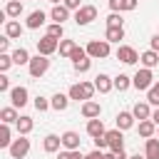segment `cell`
I'll list each match as a JSON object with an SVG mask.
<instances>
[{
  "label": "cell",
  "instance_id": "obj_29",
  "mask_svg": "<svg viewBox=\"0 0 159 159\" xmlns=\"http://www.w3.org/2000/svg\"><path fill=\"white\" fill-rule=\"evenodd\" d=\"M104 40H107V42H119V40H124V25H122V27H107V30H104Z\"/></svg>",
  "mask_w": 159,
  "mask_h": 159
},
{
  "label": "cell",
  "instance_id": "obj_4",
  "mask_svg": "<svg viewBox=\"0 0 159 159\" xmlns=\"http://www.w3.org/2000/svg\"><path fill=\"white\" fill-rule=\"evenodd\" d=\"M152 84H154V75H152V70H149V67L137 70V75L132 77V87H134V89H139V92H147Z\"/></svg>",
  "mask_w": 159,
  "mask_h": 159
},
{
  "label": "cell",
  "instance_id": "obj_27",
  "mask_svg": "<svg viewBox=\"0 0 159 159\" xmlns=\"http://www.w3.org/2000/svg\"><path fill=\"white\" fill-rule=\"evenodd\" d=\"M154 134H157V124H154L152 119H142V122H139V137L149 139V137H154Z\"/></svg>",
  "mask_w": 159,
  "mask_h": 159
},
{
  "label": "cell",
  "instance_id": "obj_20",
  "mask_svg": "<svg viewBox=\"0 0 159 159\" xmlns=\"http://www.w3.org/2000/svg\"><path fill=\"white\" fill-rule=\"evenodd\" d=\"M60 137H62V147L65 149H80V144H82V139H80L77 132H65Z\"/></svg>",
  "mask_w": 159,
  "mask_h": 159
},
{
  "label": "cell",
  "instance_id": "obj_22",
  "mask_svg": "<svg viewBox=\"0 0 159 159\" xmlns=\"http://www.w3.org/2000/svg\"><path fill=\"white\" fill-rule=\"evenodd\" d=\"M144 157L147 159H159V137H149L144 144Z\"/></svg>",
  "mask_w": 159,
  "mask_h": 159
},
{
  "label": "cell",
  "instance_id": "obj_47",
  "mask_svg": "<svg viewBox=\"0 0 159 159\" xmlns=\"http://www.w3.org/2000/svg\"><path fill=\"white\" fill-rule=\"evenodd\" d=\"M149 45H152V50H157V52H159V35H152Z\"/></svg>",
  "mask_w": 159,
  "mask_h": 159
},
{
  "label": "cell",
  "instance_id": "obj_16",
  "mask_svg": "<svg viewBox=\"0 0 159 159\" xmlns=\"http://www.w3.org/2000/svg\"><path fill=\"white\" fill-rule=\"evenodd\" d=\"M67 104H70V94L57 92V94H52V97H50V107H52L55 112H65V109H67Z\"/></svg>",
  "mask_w": 159,
  "mask_h": 159
},
{
  "label": "cell",
  "instance_id": "obj_18",
  "mask_svg": "<svg viewBox=\"0 0 159 159\" xmlns=\"http://www.w3.org/2000/svg\"><path fill=\"white\" fill-rule=\"evenodd\" d=\"M134 119H137V117H134L132 112H119L114 122H117V129L124 132V129H132V127H134Z\"/></svg>",
  "mask_w": 159,
  "mask_h": 159
},
{
  "label": "cell",
  "instance_id": "obj_35",
  "mask_svg": "<svg viewBox=\"0 0 159 159\" xmlns=\"http://www.w3.org/2000/svg\"><path fill=\"white\" fill-rule=\"evenodd\" d=\"M72 67H75V72H87V70L92 67V57L87 55V57H82V60H77V62H72Z\"/></svg>",
  "mask_w": 159,
  "mask_h": 159
},
{
  "label": "cell",
  "instance_id": "obj_6",
  "mask_svg": "<svg viewBox=\"0 0 159 159\" xmlns=\"http://www.w3.org/2000/svg\"><path fill=\"white\" fill-rule=\"evenodd\" d=\"M57 50H60V40H57V37L45 35V37L37 40V52H40V55H47V57H50V55H55Z\"/></svg>",
  "mask_w": 159,
  "mask_h": 159
},
{
  "label": "cell",
  "instance_id": "obj_42",
  "mask_svg": "<svg viewBox=\"0 0 159 159\" xmlns=\"http://www.w3.org/2000/svg\"><path fill=\"white\" fill-rule=\"evenodd\" d=\"M82 57H87V50H84V47H80V45H77V50H75V52H72V57H70V60H72V62H77V60H82Z\"/></svg>",
  "mask_w": 159,
  "mask_h": 159
},
{
  "label": "cell",
  "instance_id": "obj_43",
  "mask_svg": "<svg viewBox=\"0 0 159 159\" xmlns=\"http://www.w3.org/2000/svg\"><path fill=\"white\" fill-rule=\"evenodd\" d=\"M62 5H67L70 10H80L82 7V0H62Z\"/></svg>",
  "mask_w": 159,
  "mask_h": 159
},
{
  "label": "cell",
  "instance_id": "obj_15",
  "mask_svg": "<svg viewBox=\"0 0 159 159\" xmlns=\"http://www.w3.org/2000/svg\"><path fill=\"white\" fill-rule=\"evenodd\" d=\"M60 147H62V137H57V134H47V137L42 139V149H45L47 154L60 152Z\"/></svg>",
  "mask_w": 159,
  "mask_h": 159
},
{
  "label": "cell",
  "instance_id": "obj_23",
  "mask_svg": "<svg viewBox=\"0 0 159 159\" xmlns=\"http://www.w3.org/2000/svg\"><path fill=\"white\" fill-rule=\"evenodd\" d=\"M132 114L142 122V119H152V109H149V102H137L132 107Z\"/></svg>",
  "mask_w": 159,
  "mask_h": 159
},
{
  "label": "cell",
  "instance_id": "obj_3",
  "mask_svg": "<svg viewBox=\"0 0 159 159\" xmlns=\"http://www.w3.org/2000/svg\"><path fill=\"white\" fill-rule=\"evenodd\" d=\"M50 70V60H47V55H35V57H30V65H27V72H30V77H42L45 72Z\"/></svg>",
  "mask_w": 159,
  "mask_h": 159
},
{
  "label": "cell",
  "instance_id": "obj_34",
  "mask_svg": "<svg viewBox=\"0 0 159 159\" xmlns=\"http://www.w3.org/2000/svg\"><path fill=\"white\" fill-rule=\"evenodd\" d=\"M147 102L149 104H157L159 107V82H154L149 89H147Z\"/></svg>",
  "mask_w": 159,
  "mask_h": 159
},
{
  "label": "cell",
  "instance_id": "obj_17",
  "mask_svg": "<svg viewBox=\"0 0 159 159\" xmlns=\"http://www.w3.org/2000/svg\"><path fill=\"white\" fill-rule=\"evenodd\" d=\"M50 17H52L55 22L65 25V20H70V7H67V5H55V7L50 10Z\"/></svg>",
  "mask_w": 159,
  "mask_h": 159
},
{
  "label": "cell",
  "instance_id": "obj_26",
  "mask_svg": "<svg viewBox=\"0 0 159 159\" xmlns=\"http://www.w3.org/2000/svg\"><path fill=\"white\" fill-rule=\"evenodd\" d=\"M15 127H17V134H30V132H32V127H35V122H32V117L20 114V119L15 122Z\"/></svg>",
  "mask_w": 159,
  "mask_h": 159
},
{
  "label": "cell",
  "instance_id": "obj_49",
  "mask_svg": "<svg viewBox=\"0 0 159 159\" xmlns=\"http://www.w3.org/2000/svg\"><path fill=\"white\" fill-rule=\"evenodd\" d=\"M129 159H147V157H144V154H132Z\"/></svg>",
  "mask_w": 159,
  "mask_h": 159
},
{
  "label": "cell",
  "instance_id": "obj_33",
  "mask_svg": "<svg viewBox=\"0 0 159 159\" xmlns=\"http://www.w3.org/2000/svg\"><path fill=\"white\" fill-rule=\"evenodd\" d=\"M129 87H132V77H129V75H117V77H114V89L127 92Z\"/></svg>",
  "mask_w": 159,
  "mask_h": 159
},
{
  "label": "cell",
  "instance_id": "obj_13",
  "mask_svg": "<svg viewBox=\"0 0 159 159\" xmlns=\"http://www.w3.org/2000/svg\"><path fill=\"white\" fill-rule=\"evenodd\" d=\"M139 0H109V10L112 12H129V10H137Z\"/></svg>",
  "mask_w": 159,
  "mask_h": 159
},
{
  "label": "cell",
  "instance_id": "obj_32",
  "mask_svg": "<svg viewBox=\"0 0 159 159\" xmlns=\"http://www.w3.org/2000/svg\"><path fill=\"white\" fill-rule=\"evenodd\" d=\"M75 50H77V42L75 40H60V55L62 57H72Z\"/></svg>",
  "mask_w": 159,
  "mask_h": 159
},
{
  "label": "cell",
  "instance_id": "obj_30",
  "mask_svg": "<svg viewBox=\"0 0 159 159\" xmlns=\"http://www.w3.org/2000/svg\"><path fill=\"white\" fill-rule=\"evenodd\" d=\"M12 62H15V65H30V52H27L25 47L12 50Z\"/></svg>",
  "mask_w": 159,
  "mask_h": 159
},
{
  "label": "cell",
  "instance_id": "obj_9",
  "mask_svg": "<svg viewBox=\"0 0 159 159\" xmlns=\"http://www.w3.org/2000/svg\"><path fill=\"white\" fill-rule=\"evenodd\" d=\"M27 87H22V84H17V87H12L10 89V102H12V107H25L27 104Z\"/></svg>",
  "mask_w": 159,
  "mask_h": 159
},
{
  "label": "cell",
  "instance_id": "obj_50",
  "mask_svg": "<svg viewBox=\"0 0 159 159\" xmlns=\"http://www.w3.org/2000/svg\"><path fill=\"white\" fill-rule=\"evenodd\" d=\"M50 2H55V5H60V0H50Z\"/></svg>",
  "mask_w": 159,
  "mask_h": 159
},
{
  "label": "cell",
  "instance_id": "obj_36",
  "mask_svg": "<svg viewBox=\"0 0 159 159\" xmlns=\"http://www.w3.org/2000/svg\"><path fill=\"white\" fill-rule=\"evenodd\" d=\"M124 20H122V12H109L107 15V27H122Z\"/></svg>",
  "mask_w": 159,
  "mask_h": 159
},
{
  "label": "cell",
  "instance_id": "obj_10",
  "mask_svg": "<svg viewBox=\"0 0 159 159\" xmlns=\"http://www.w3.org/2000/svg\"><path fill=\"white\" fill-rule=\"evenodd\" d=\"M104 137H107V142H109V149H112V152H122V149H124V137H122V129H109Z\"/></svg>",
  "mask_w": 159,
  "mask_h": 159
},
{
  "label": "cell",
  "instance_id": "obj_14",
  "mask_svg": "<svg viewBox=\"0 0 159 159\" xmlns=\"http://www.w3.org/2000/svg\"><path fill=\"white\" fill-rule=\"evenodd\" d=\"M45 20H47V15H45L42 10H32V12L27 15L25 27H27V30H37V27H42V25H45Z\"/></svg>",
  "mask_w": 159,
  "mask_h": 159
},
{
  "label": "cell",
  "instance_id": "obj_8",
  "mask_svg": "<svg viewBox=\"0 0 159 159\" xmlns=\"http://www.w3.org/2000/svg\"><path fill=\"white\" fill-rule=\"evenodd\" d=\"M117 60L124 62V65H134V62H139V52L132 45H119L117 47Z\"/></svg>",
  "mask_w": 159,
  "mask_h": 159
},
{
  "label": "cell",
  "instance_id": "obj_37",
  "mask_svg": "<svg viewBox=\"0 0 159 159\" xmlns=\"http://www.w3.org/2000/svg\"><path fill=\"white\" fill-rule=\"evenodd\" d=\"M45 35H52V37L62 40V35H65V27H62L60 22H52V25H47V32H45Z\"/></svg>",
  "mask_w": 159,
  "mask_h": 159
},
{
  "label": "cell",
  "instance_id": "obj_2",
  "mask_svg": "<svg viewBox=\"0 0 159 159\" xmlns=\"http://www.w3.org/2000/svg\"><path fill=\"white\" fill-rule=\"evenodd\" d=\"M109 45L112 42H107V40H89V45L84 47L87 50V55L92 57V60H104V57H109Z\"/></svg>",
  "mask_w": 159,
  "mask_h": 159
},
{
  "label": "cell",
  "instance_id": "obj_41",
  "mask_svg": "<svg viewBox=\"0 0 159 159\" xmlns=\"http://www.w3.org/2000/svg\"><path fill=\"white\" fill-rule=\"evenodd\" d=\"M92 142H94V147H97V149H109V142H107V137H104V134H102V137H94Z\"/></svg>",
  "mask_w": 159,
  "mask_h": 159
},
{
  "label": "cell",
  "instance_id": "obj_45",
  "mask_svg": "<svg viewBox=\"0 0 159 159\" xmlns=\"http://www.w3.org/2000/svg\"><path fill=\"white\" fill-rule=\"evenodd\" d=\"M57 159H75V149H65V152H60Z\"/></svg>",
  "mask_w": 159,
  "mask_h": 159
},
{
  "label": "cell",
  "instance_id": "obj_51",
  "mask_svg": "<svg viewBox=\"0 0 159 159\" xmlns=\"http://www.w3.org/2000/svg\"><path fill=\"white\" fill-rule=\"evenodd\" d=\"M157 137H159V132H157Z\"/></svg>",
  "mask_w": 159,
  "mask_h": 159
},
{
  "label": "cell",
  "instance_id": "obj_40",
  "mask_svg": "<svg viewBox=\"0 0 159 159\" xmlns=\"http://www.w3.org/2000/svg\"><path fill=\"white\" fill-rule=\"evenodd\" d=\"M12 87H10V77L5 75V72H0V92H10Z\"/></svg>",
  "mask_w": 159,
  "mask_h": 159
},
{
  "label": "cell",
  "instance_id": "obj_5",
  "mask_svg": "<svg viewBox=\"0 0 159 159\" xmlns=\"http://www.w3.org/2000/svg\"><path fill=\"white\" fill-rule=\"evenodd\" d=\"M7 152H10L12 159H25L27 152H30V139H27V134H20L17 139H12V144H10Z\"/></svg>",
  "mask_w": 159,
  "mask_h": 159
},
{
  "label": "cell",
  "instance_id": "obj_44",
  "mask_svg": "<svg viewBox=\"0 0 159 159\" xmlns=\"http://www.w3.org/2000/svg\"><path fill=\"white\" fill-rule=\"evenodd\" d=\"M84 159H104V152L94 147V152H89V154H84Z\"/></svg>",
  "mask_w": 159,
  "mask_h": 159
},
{
  "label": "cell",
  "instance_id": "obj_25",
  "mask_svg": "<svg viewBox=\"0 0 159 159\" xmlns=\"http://www.w3.org/2000/svg\"><path fill=\"white\" fill-rule=\"evenodd\" d=\"M0 119H2L5 124H15V122L20 119L17 107H12V104H10V107H2V109H0Z\"/></svg>",
  "mask_w": 159,
  "mask_h": 159
},
{
  "label": "cell",
  "instance_id": "obj_12",
  "mask_svg": "<svg viewBox=\"0 0 159 159\" xmlns=\"http://www.w3.org/2000/svg\"><path fill=\"white\" fill-rule=\"evenodd\" d=\"M82 117L84 119H94V117H99L102 114V107H99V102H94V99H87V102H82Z\"/></svg>",
  "mask_w": 159,
  "mask_h": 159
},
{
  "label": "cell",
  "instance_id": "obj_31",
  "mask_svg": "<svg viewBox=\"0 0 159 159\" xmlns=\"http://www.w3.org/2000/svg\"><path fill=\"white\" fill-rule=\"evenodd\" d=\"M12 132H10V124H5L2 122V127H0V147L2 149H10V144H12Z\"/></svg>",
  "mask_w": 159,
  "mask_h": 159
},
{
  "label": "cell",
  "instance_id": "obj_46",
  "mask_svg": "<svg viewBox=\"0 0 159 159\" xmlns=\"http://www.w3.org/2000/svg\"><path fill=\"white\" fill-rule=\"evenodd\" d=\"M7 47H10V37H2L0 40V52H7Z\"/></svg>",
  "mask_w": 159,
  "mask_h": 159
},
{
  "label": "cell",
  "instance_id": "obj_11",
  "mask_svg": "<svg viewBox=\"0 0 159 159\" xmlns=\"http://www.w3.org/2000/svg\"><path fill=\"white\" fill-rule=\"evenodd\" d=\"M94 87H97V92H102V94H107V92H112V89H114V80H112L109 75H104V72H99V75L94 77Z\"/></svg>",
  "mask_w": 159,
  "mask_h": 159
},
{
  "label": "cell",
  "instance_id": "obj_38",
  "mask_svg": "<svg viewBox=\"0 0 159 159\" xmlns=\"http://www.w3.org/2000/svg\"><path fill=\"white\" fill-rule=\"evenodd\" d=\"M12 65H15V62H12V55H7V52H0V72H7Z\"/></svg>",
  "mask_w": 159,
  "mask_h": 159
},
{
  "label": "cell",
  "instance_id": "obj_28",
  "mask_svg": "<svg viewBox=\"0 0 159 159\" xmlns=\"http://www.w3.org/2000/svg\"><path fill=\"white\" fill-rule=\"evenodd\" d=\"M5 15H7V17H20V15H22V0H7Z\"/></svg>",
  "mask_w": 159,
  "mask_h": 159
},
{
  "label": "cell",
  "instance_id": "obj_7",
  "mask_svg": "<svg viewBox=\"0 0 159 159\" xmlns=\"http://www.w3.org/2000/svg\"><path fill=\"white\" fill-rule=\"evenodd\" d=\"M92 20H97V7L94 5H82L80 10H75V22L77 25H89Z\"/></svg>",
  "mask_w": 159,
  "mask_h": 159
},
{
  "label": "cell",
  "instance_id": "obj_48",
  "mask_svg": "<svg viewBox=\"0 0 159 159\" xmlns=\"http://www.w3.org/2000/svg\"><path fill=\"white\" fill-rule=\"evenodd\" d=\"M152 122H154V124H157V127H159V107H157V109H154V112H152Z\"/></svg>",
  "mask_w": 159,
  "mask_h": 159
},
{
  "label": "cell",
  "instance_id": "obj_1",
  "mask_svg": "<svg viewBox=\"0 0 159 159\" xmlns=\"http://www.w3.org/2000/svg\"><path fill=\"white\" fill-rule=\"evenodd\" d=\"M94 92H97V87H94V82H80V84H72L70 87V99H75V102H87V99H92L94 97Z\"/></svg>",
  "mask_w": 159,
  "mask_h": 159
},
{
  "label": "cell",
  "instance_id": "obj_19",
  "mask_svg": "<svg viewBox=\"0 0 159 159\" xmlns=\"http://www.w3.org/2000/svg\"><path fill=\"white\" fill-rule=\"evenodd\" d=\"M87 134L94 139V137H102V134H107L104 132V124H102V119L99 117H94V119H87Z\"/></svg>",
  "mask_w": 159,
  "mask_h": 159
},
{
  "label": "cell",
  "instance_id": "obj_24",
  "mask_svg": "<svg viewBox=\"0 0 159 159\" xmlns=\"http://www.w3.org/2000/svg\"><path fill=\"white\" fill-rule=\"evenodd\" d=\"M20 35H22V25H20L17 20H7V22H5V37L17 40Z\"/></svg>",
  "mask_w": 159,
  "mask_h": 159
},
{
  "label": "cell",
  "instance_id": "obj_39",
  "mask_svg": "<svg viewBox=\"0 0 159 159\" xmlns=\"http://www.w3.org/2000/svg\"><path fill=\"white\" fill-rule=\"evenodd\" d=\"M35 109H37V112H47V109H50V99H45L42 94H37V97H35Z\"/></svg>",
  "mask_w": 159,
  "mask_h": 159
},
{
  "label": "cell",
  "instance_id": "obj_21",
  "mask_svg": "<svg viewBox=\"0 0 159 159\" xmlns=\"http://www.w3.org/2000/svg\"><path fill=\"white\" fill-rule=\"evenodd\" d=\"M139 62H142L144 67H149V70H152V67H157V65H159V52L149 47L147 52H142V55H139Z\"/></svg>",
  "mask_w": 159,
  "mask_h": 159
}]
</instances>
